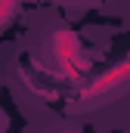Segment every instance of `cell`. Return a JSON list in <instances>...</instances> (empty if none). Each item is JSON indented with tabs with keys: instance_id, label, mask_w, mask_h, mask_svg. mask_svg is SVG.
<instances>
[{
	"instance_id": "obj_1",
	"label": "cell",
	"mask_w": 130,
	"mask_h": 133,
	"mask_svg": "<svg viewBox=\"0 0 130 133\" xmlns=\"http://www.w3.org/2000/svg\"><path fill=\"white\" fill-rule=\"evenodd\" d=\"M50 50H53V59L59 65V77L65 81H77L90 71V62L84 59L81 53V40L77 34L68 31V28H59V31L50 37Z\"/></svg>"
},
{
	"instance_id": "obj_2",
	"label": "cell",
	"mask_w": 130,
	"mask_h": 133,
	"mask_svg": "<svg viewBox=\"0 0 130 133\" xmlns=\"http://www.w3.org/2000/svg\"><path fill=\"white\" fill-rule=\"evenodd\" d=\"M130 81V59H124V62H118V65L105 68L102 74H96L84 90H81V99L84 102H99L102 96H108V93H115L121 84H127Z\"/></svg>"
},
{
	"instance_id": "obj_3",
	"label": "cell",
	"mask_w": 130,
	"mask_h": 133,
	"mask_svg": "<svg viewBox=\"0 0 130 133\" xmlns=\"http://www.w3.org/2000/svg\"><path fill=\"white\" fill-rule=\"evenodd\" d=\"M19 3H22V0H0V28H6V25H9L12 9H16Z\"/></svg>"
}]
</instances>
